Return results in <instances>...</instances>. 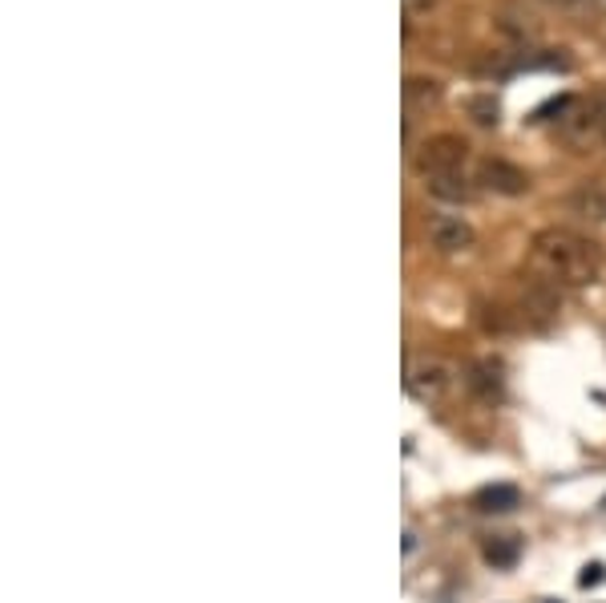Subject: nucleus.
<instances>
[{"mask_svg": "<svg viewBox=\"0 0 606 603\" xmlns=\"http://www.w3.org/2000/svg\"><path fill=\"white\" fill-rule=\"evenodd\" d=\"M530 267L533 276L550 279L554 288H591L603 255L598 243L574 227H542L530 243Z\"/></svg>", "mask_w": 606, "mask_h": 603, "instance_id": "obj_1", "label": "nucleus"}, {"mask_svg": "<svg viewBox=\"0 0 606 603\" xmlns=\"http://www.w3.org/2000/svg\"><path fill=\"white\" fill-rule=\"evenodd\" d=\"M412 166H417V175H421L425 183L470 175V171H465V166H470V142L461 139V134H433V139L417 151Z\"/></svg>", "mask_w": 606, "mask_h": 603, "instance_id": "obj_2", "label": "nucleus"}, {"mask_svg": "<svg viewBox=\"0 0 606 603\" xmlns=\"http://www.w3.org/2000/svg\"><path fill=\"white\" fill-rule=\"evenodd\" d=\"M453 385H458V369L449 365L445 357H412L409 369H405V390L425 405L445 402Z\"/></svg>", "mask_w": 606, "mask_h": 603, "instance_id": "obj_3", "label": "nucleus"}, {"mask_svg": "<svg viewBox=\"0 0 606 603\" xmlns=\"http://www.w3.org/2000/svg\"><path fill=\"white\" fill-rule=\"evenodd\" d=\"M558 134L566 146H574L579 154L603 146V130H598V110L594 98H566L558 101Z\"/></svg>", "mask_w": 606, "mask_h": 603, "instance_id": "obj_4", "label": "nucleus"}, {"mask_svg": "<svg viewBox=\"0 0 606 603\" xmlns=\"http://www.w3.org/2000/svg\"><path fill=\"white\" fill-rule=\"evenodd\" d=\"M558 308H562V288H554L550 279L542 276H526L518 288V320H526V325H550L558 316Z\"/></svg>", "mask_w": 606, "mask_h": 603, "instance_id": "obj_5", "label": "nucleus"}, {"mask_svg": "<svg viewBox=\"0 0 606 603\" xmlns=\"http://www.w3.org/2000/svg\"><path fill=\"white\" fill-rule=\"evenodd\" d=\"M473 183L489 195H502V199H518V195L530 190V175L509 158H482L473 166Z\"/></svg>", "mask_w": 606, "mask_h": 603, "instance_id": "obj_6", "label": "nucleus"}, {"mask_svg": "<svg viewBox=\"0 0 606 603\" xmlns=\"http://www.w3.org/2000/svg\"><path fill=\"white\" fill-rule=\"evenodd\" d=\"M425 231H429V243H433L441 255H465L473 243H477V231L470 227V219H465V215L437 211V215H429Z\"/></svg>", "mask_w": 606, "mask_h": 603, "instance_id": "obj_7", "label": "nucleus"}, {"mask_svg": "<svg viewBox=\"0 0 606 603\" xmlns=\"http://www.w3.org/2000/svg\"><path fill=\"white\" fill-rule=\"evenodd\" d=\"M461 381H465V390L477 397V402L494 405L502 402V390H506V381H502V365H497L494 357H482V361H470L465 365V373H461Z\"/></svg>", "mask_w": 606, "mask_h": 603, "instance_id": "obj_8", "label": "nucleus"}, {"mask_svg": "<svg viewBox=\"0 0 606 603\" xmlns=\"http://www.w3.org/2000/svg\"><path fill=\"white\" fill-rule=\"evenodd\" d=\"M566 211L582 223H606V183H582L566 195Z\"/></svg>", "mask_w": 606, "mask_h": 603, "instance_id": "obj_9", "label": "nucleus"}, {"mask_svg": "<svg viewBox=\"0 0 606 603\" xmlns=\"http://www.w3.org/2000/svg\"><path fill=\"white\" fill-rule=\"evenodd\" d=\"M437 101H441V81H437V77L412 74L409 81H405V106H409V113L433 110Z\"/></svg>", "mask_w": 606, "mask_h": 603, "instance_id": "obj_10", "label": "nucleus"}, {"mask_svg": "<svg viewBox=\"0 0 606 603\" xmlns=\"http://www.w3.org/2000/svg\"><path fill=\"white\" fill-rule=\"evenodd\" d=\"M518 503H521V491L518 486H506V482L485 486V491L473 494V506H477L482 515H506V511H514Z\"/></svg>", "mask_w": 606, "mask_h": 603, "instance_id": "obj_11", "label": "nucleus"}, {"mask_svg": "<svg viewBox=\"0 0 606 603\" xmlns=\"http://www.w3.org/2000/svg\"><path fill=\"white\" fill-rule=\"evenodd\" d=\"M425 187H429V195H437V199H445V202H470L473 195H477V183H473V175L437 178V183H425Z\"/></svg>", "mask_w": 606, "mask_h": 603, "instance_id": "obj_12", "label": "nucleus"}, {"mask_svg": "<svg viewBox=\"0 0 606 603\" xmlns=\"http://www.w3.org/2000/svg\"><path fill=\"white\" fill-rule=\"evenodd\" d=\"M477 325H482L485 332H497V337H502V332H514V328H518V313L506 308V304H482V308H477Z\"/></svg>", "mask_w": 606, "mask_h": 603, "instance_id": "obj_13", "label": "nucleus"}, {"mask_svg": "<svg viewBox=\"0 0 606 603\" xmlns=\"http://www.w3.org/2000/svg\"><path fill=\"white\" fill-rule=\"evenodd\" d=\"M482 555L494 567H514V563H518V555H521V542L509 539V535H502V539H489V542H485Z\"/></svg>", "mask_w": 606, "mask_h": 603, "instance_id": "obj_14", "label": "nucleus"}, {"mask_svg": "<svg viewBox=\"0 0 606 603\" xmlns=\"http://www.w3.org/2000/svg\"><path fill=\"white\" fill-rule=\"evenodd\" d=\"M470 113H473L477 127H497V101L494 98H473Z\"/></svg>", "mask_w": 606, "mask_h": 603, "instance_id": "obj_15", "label": "nucleus"}, {"mask_svg": "<svg viewBox=\"0 0 606 603\" xmlns=\"http://www.w3.org/2000/svg\"><path fill=\"white\" fill-rule=\"evenodd\" d=\"M542 4H550V9H558V13H566V17H582V13H591L594 0H542Z\"/></svg>", "mask_w": 606, "mask_h": 603, "instance_id": "obj_16", "label": "nucleus"}, {"mask_svg": "<svg viewBox=\"0 0 606 603\" xmlns=\"http://www.w3.org/2000/svg\"><path fill=\"white\" fill-rule=\"evenodd\" d=\"M437 9V0H405V13L409 17H429Z\"/></svg>", "mask_w": 606, "mask_h": 603, "instance_id": "obj_17", "label": "nucleus"}, {"mask_svg": "<svg viewBox=\"0 0 606 603\" xmlns=\"http://www.w3.org/2000/svg\"><path fill=\"white\" fill-rule=\"evenodd\" d=\"M594 110H598V130H603V146H606V89L594 94Z\"/></svg>", "mask_w": 606, "mask_h": 603, "instance_id": "obj_18", "label": "nucleus"}, {"mask_svg": "<svg viewBox=\"0 0 606 603\" xmlns=\"http://www.w3.org/2000/svg\"><path fill=\"white\" fill-rule=\"evenodd\" d=\"M579 583H582V588H591V583H603V567L591 563V567H586V571L579 575Z\"/></svg>", "mask_w": 606, "mask_h": 603, "instance_id": "obj_19", "label": "nucleus"}, {"mask_svg": "<svg viewBox=\"0 0 606 603\" xmlns=\"http://www.w3.org/2000/svg\"><path fill=\"white\" fill-rule=\"evenodd\" d=\"M603 511H606V498H603Z\"/></svg>", "mask_w": 606, "mask_h": 603, "instance_id": "obj_20", "label": "nucleus"}]
</instances>
